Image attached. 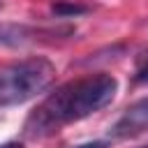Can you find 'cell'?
Listing matches in <instances>:
<instances>
[{"mask_svg": "<svg viewBox=\"0 0 148 148\" xmlns=\"http://www.w3.org/2000/svg\"><path fill=\"white\" fill-rule=\"evenodd\" d=\"M37 39V30L23 23H0V44L5 46H25Z\"/></svg>", "mask_w": 148, "mask_h": 148, "instance_id": "4", "label": "cell"}, {"mask_svg": "<svg viewBox=\"0 0 148 148\" xmlns=\"http://www.w3.org/2000/svg\"><path fill=\"white\" fill-rule=\"evenodd\" d=\"M56 79V67L46 58H28L0 69V106H14L44 92Z\"/></svg>", "mask_w": 148, "mask_h": 148, "instance_id": "2", "label": "cell"}, {"mask_svg": "<svg viewBox=\"0 0 148 148\" xmlns=\"http://www.w3.org/2000/svg\"><path fill=\"white\" fill-rule=\"evenodd\" d=\"M146 130H148V97H143L125 109V113L111 127V136L113 139H130V136H136Z\"/></svg>", "mask_w": 148, "mask_h": 148, "instance_id": "3", "label": "cell"}, {"mask_svg": "<svg viewBox=\"0 0 148 148\" xmlns=\"http://www.w3.org/2000/svg\"><path fill=\"white\" fill-rule=\"evenodd\" d=\"M74 148H106V141H90V143H81Z\"/></svg>", "mask_w": 148, "mask_h": 148, "instance_id": "7", "label": "cell"}, {"mask_svg": "<svg viewBox=\"0 0 148 148\" xmlns=\"http://www.w3.org/2000/svg\"><path fill=\"white\" fill-rule=\"evenodd\" d=\"M0 148H23L21 141H7V143H0Z\"/></svg>", "mask_w": 148, "mask_h": 148, "instance_id": "8", "label": "cell"}, {"mask_svg": "<svg viewBox=\"0 0 148 148\" xmlns=\"http://www.w3.org/2000/svg\"><path fill=\"white\" fill-rule=\"evenodd\" d=\"M136 81H139V83H148V62L139 67V72H136Z\"/></svg>", "mask_w": 148, "mask_h": 148, "instance_id": "6", "label": "cell"}, {"mask_svg": "<svg viewBox=\"0 0 148 148\" xmlns=\"http://www.w3.org/2000/svg\"><path fill=\"white\" fill-rule=\"evenodd\" d=\"M53 12H56V14H60V16H72V14H83V12H88V7H83V5L56 2V5H53Z\"/></svg>", "mask_w": 148, "mask_h": 148, "instance_id": "5", "label": "cell"}, {"mask_svg": "<svg viewBox=\"0 0 148 148\" xmlns=\"http://www.w3.org/2000/svg\"><path fill=\"white\" fill-rule=\"evenodd\" d=\"M118 92V81L111 74H95L79 81H69L51 92L25 120V136L39 139L58 132L67 123H76L97 113Z\"/></svg>", "mask_w": 148, "mask_h": 148, "instance_id": "1", "label": "cell"}]
</instances>
